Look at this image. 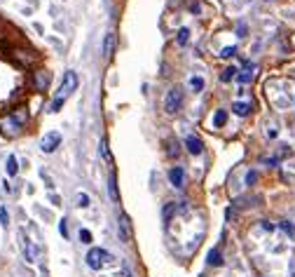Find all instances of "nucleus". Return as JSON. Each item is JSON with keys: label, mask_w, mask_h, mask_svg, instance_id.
<instances>
[{"label": "nucleus", "mask_w": 295, "mask_h": 277, "mask_svg": "<svg viewBox=\"0 0 295 277\" xmlns=\"http://www.w3.org/2000/svg\"><path fill=\"white\" fill-rule=\"evenodd\" d=\"M75 90H77V73L75 71H66L64 80H61V87H59V92L54 94V99H52V103H50V113H59L61 106L66 103V99L71 97Z\"/></svg>", "instance_id": "f257e3e1"}, {"label": "nucleus", "mask_w": 295, "mask_h": 277, "mask_svg": "<svg viewBox=\"0 0 295 277\" xmlns=\"http://www.w3.org/2000/svg\"><path fill=\"white\" fill-rule=\"evenodd\" d=\"M87 265L91 270H103L106 265H115V258L113 254H108L106 249H99V247H91L87 252Z\"/></svg>", "instance_id": "f03ea898"}, {"label": "nucleus", "mask_w": 295, "mask_h": 277, "mask_svg": "<svg viewBox=\"0 0 295 277\" xmlns=\"http://www.w3.org/2000/svg\"><path fill=\"white\" fill-rule=\"evenodd\" d=\"M183 106V90L180 87H171L167 92V97H164V110H167L169 115H176Z\"/></svg>", "instance_id": "7ed1b4c3"}, {"label": "nucleus", "mask_w": 295, "mask_h": 277, "mask_svg": "<svg viewBox=\"0 0 295 277\" xmlns=\"http://www.w3.org/2000/svg\"><path fill=\"white\" fill-rule=\"evenodd\" d=\"M59 146H61V134H59V132H47V134L40 139V150H42V153H54Z\"/></svg>", "instance_id": "20e7f679"}, {"label": "nucleus", "mask_w": 295, "mask_h": 277, "mask_svg": "<svg viewBox=\"0 0 295 277\" xmlns=\"http://www.w3.org/2000/svg\"><path fill=\"white\" fill-rule=\"evenodd\" d=\"M19 238H21V249H24L26 261H28V263H35V258H38V247L28 242V238L24 235V230L19 232Z\"/></svg>", "instance_id": "39448f33"}, {"label": "nucleus", "mask_w": 295, "mask_h": 277, "mask_svg": "<svg viewBox=\"0 0 295 277\" xmlns=\"http://www.w3.org/2000/svg\"><path fill=\"white\" fill-rule=\"evenodd\" d=\"M33 85H35V90L45 92L50 87V73L47 71H33Z\"/></svg>", "instance_id": "423d86ee"}, {"label": "nucleus", "mask_w": 295, "mask_h": 277, "mask_svg": "<svg viewBox=\"0 0 295 277\" xmlns=\"http://www.w3.org/2000/svg\"><path fill=\"white\" fill-rule=\"evenodd\" d=\"M185 150L190 155H202V150H204V143L199 141L197 136H185Z\"/></svg>", "instance_id": "0eeeda50"}, {"label": "nucleus", "mask_w": 295, "mask_h": 277, "mask_svg": "<svg viewBox=\"0 0 295 277\" xmlns=\"http://www.w3.org/2000/svg\"><path fill=\"white\" fill-rule=\"evenodd\" d=\"M117 226H120V238H122V242H129V238H131V226H129V216H127V214H120Z\"/></svg>", "instance_id": "6e6552de"}, {"label": "nucleus", "mask_w": 295, "mask_h": 277, "mask_svg": "<svg viewBox=\"0 0 295 277\" xmlns=\"http://www.w3.org/2000/svg\"><path fill=\"white\" fill-rule=\"evenodd\" d=\"M169 179H171V183L176 188H183V186H185V169H183V167H171Z\"/></svg>", "instance_id": "1a4fd4ad"}, {"label": "nucleus", "mask_w": 295, "mask_h": 277, "mask_svg": "<svg viewBox=\"0 0 295 277\" xmlns=\"http://www.w3.org/2000/svg\"><path fill=\"white\" fill-rule=\"evenodd\" d=\"M10 120H12L17 127H21V125L28 123V110L24 108V106H19L17 110H12V115H10Z\"/></svg>", "instance_id": "9d476101"}, {"label": "nucleus", "mask_w": 295, "mask_h": 277, "mask_svg": "<svg viewBox=\"0 0 295 277\" xmlns=\"http://www.w3.org/2000/svg\"><path fill=\"white\" fill-rule=\"evenodd\" d=\"M113 52H115V33H108L106 40H103V57L110 59L113 57Z\"/></svg>", "instance_id": "9b49d317"}, {"label": "nucleus", "mask_w": 295, "mask_h": 277, "mask_svg": "<svg viewBox=\"0 0 295 277\" xmlns=\"http://www.w3.org/2000/svg\"><path fill=\"white\" fill-rule=\"evenodd\" d=\"M251 108H253V106H251L249 101H234L232 103V110H234L237 115H241V117L251 115Z\"/></svg>", "instance_id": "f8f14e48"}, {"label": "nucleus", "mask_w": 295, "mask_h": 277, "mask_svg": "<svg viewBox=\"0 0 295 277\" xmlns=\"http://www.w3.org/2000/svg\"><path fill=\"white\" fill-rule=\"evenodd\" d=\"M206 263L213 265V268L223 265V254H220V249H211V252L206 254Z\"/></svg>", "instance_id": "ddd939ff"}, {"label": "nucleus", "mask_w": 295, "mask_h": 277, "mask_svg": "<svg viewBox=\"0 0 295 277\" xmlns=\"http://www.w3.org/2000/svg\"><path fill=\"white\" fill-rule=\"evenodd\" d=\"M5 169H7V176H17V172H19V162H17V155H10V157H7Z\"/></svg>", "instance_id": "4468645a"}, {"label": "nucleus", "mask_w": 295, "mask_h": 277, "mask_svg": "<svg viewBox=\"0 0 295 277\" xmlns=\"http://www.w3.org/2000/svg\"><path fill=\"white\" fill-rule=\"evenodd\" d=\"M108 193H110V197H113V202H120V193H117V179H115V174H110V179H108Z\"/></svg>", "instance_id": "2eb2a0df"}, {"label": "nucleus", "mask_w": 295, "mask_h": 277, "mask_svg": "<svg viewBox=\"0 0 295 277\" xmlns=\"http://www.w3.org/2000/svg\"><path fill=\"white\" fill-rule=\"evenodd\" d=\"M0 127H3V132H5V134H10V136L19 134V127H17V125H14L10 117H7V120H3V123H0Z\"/></svg>", "instance_id": "dca6fc26"}, {"label": "nucleus", "mask_w": 295, "mask_h": 277, "mask_svg": "<svg viewBox=\"0 0 295 277\" xmlns=\"http://www.w3.org/2000/svg\"><path fill=\"white\" fill-rule=\"evenodd\" d=\"M237 80H239V83H251V80H253V66H246V71L244 73H237Z\"/></svg>", "instance_id": "f3484780"}, {"label": "nucleus", "mask_w": 295, "mask_h": 277, "mask_svg": "<svg viewBox=\"0 0 295 277\" xmlns=\"http://www.w3.org/2000/svg\"><path fill=\"white\" fill-rule=\"evenodd\" d=\"M225 123H227V113H225L223 108L216 110V115H213V127H223Z\"/></svg>", "instance_id": "a211bd4d"}, {"label": "nucleus", "mask_w": 295, "mask_h": 277, "mask_svg": "<svg viewBox=\"0 0 295 277\" xmlns=\"http://www.w3.org/2000/svg\"><path fill=\"white\" fill-rule=\"evenodd\" d=\"M232 77H237V68H234V66H227V68L220 73V80H223V83H230Z\"/></svg>", "instance_id": "6ab92c4d"}, {"label": "nucleus", "mask_w": 295, "mask_h": 277, "mask_svg": "<svg viewBox=\"0 0 295 277\" xmlns=\"http://www.w3.org/2000/svg\"><path fill=\"white\" fill-rule=\"evenodd\" d=\"M279 228H281V230L286 232V235H290V238L295 235V226L290 223V221H279Z\"/></svg>", "instance_id": "aec40b11"}, {"label": "nucleus", "mask_w": 295, "mask_h": 277, "mask_svg": "<svg viewBox=\"0 0 295 277\" xmlns=\"http://www.w3.org/2000/svg\"><path fill=\"white\" fill-rule=\"evenodd\" d=\"M190 87H192V92H202L204 90V80L202 77H190Z\"/></svg>", "instance_id": "412c9836"}, {"label": "nucleus", "mask_w": 295, "mask_h": 277, "mask_svg": "<svg viewBox=\"0 0 295 277\" xmlns=\"http://www.w3.org/2000/svg\"><path fill=\"white\" fill-rule=\"evenodd\" d=\"M178 45H187V40H190V31H187V28H180L178 31Z\"/></svg>", "instance_id": "4be33fe9"}, {"label": "nucleus", "mask_w": 295, "mask_h": 277, "mask_svg": "<svg viewBox=\"0 0 295 277\" xmlns=\"http://www.w3.org/2000/svg\"><path fill=\"white\" fill-rule=\"evenodd\" d=\"M0 226H3V228L10 226V214H7L5 207H0Z\"/></svg>", "instance_id": "5701e85b"}, {"label": "nucleus", "mask_w": 295, "mask_h": 277, "mask_svg": "<svg viewBox=\"0 0 295 277\" xmlns=\"http://www.w3.org/2000/svg\"><path fill=\"white\" fill-rule=\"evenodd\" d=\"M173 212H176V205H173V202H169L167 207H164V221H171V216H173Z\"/></svg>", "instance_id": "b1692460"}, {"label": "nucleus", "mask_w": 295, "mask_h": 277, "mask_svg": "<svg viewBox=\"0 0 295 277\" xmlns=\"http://www.w3.org/2000/svg\"><path fill=\"white\" fill-rule=\"evenodd\" d=\"M218 54H220L223 59H232L234 54H237V47H225V50H220Z\"/></svg>", "instance_id": "393cba45"}, {"label": "nucleus", "mask_w": 295, "mask_h": 277, "mask_svg": "<svg viewBox=\"0 0 295 277\" xmlns=\"http://www.w3.org/2000/svg\"><path fill=\"white\" fill-rule=\"evenodd\" d=\"M80 242H84V245H91V232L87 230V228H82V230H80Z\"/></svg>", "instance_id": "a878e982"}, {"label": "nucleus", "mask_w": 295, "mask_h": 277, "mask_svg": "<svg viewBox=\"0 0 295 277\" xmlns=\"http://www.w3.org/2000/svg\"><path fill=\"white\" fill-rule=\"evenodd\" d=\"M77 207H89V197H87V195L84 193H77Z\"/></svg>", "instance_id": "bb28decb"}, {"label": "nucleus", "mask_w": 295, "mask_h": 277, "mask_svg": "<svg viewBox=\"0 0 295 277\" xmlns=\"http://www.w3.org/2000/svg\"><path fill=\"white\" fill-rule=\"evenodd\" d=\"M101 155H103V157H106V160H108V162H110V153H108V143H106V141H101Z\"/></svg>", "instance_id": "cd10ccee"}, {"label": "nucleus", "mask_w": 295, "mask_h": 277, "mask_svg": "<svg viewBox=\"0 0 295 277\" xmlns=\"http://www.w3.org/2000/svg\"><path fill=\"white\" fill-rule=\"evenodd\" d=\"M256 181H258V172H249V176H246V183L251 186V183H256Z\"/></svg>", "instance_id": "c85d7f7f"}, {"label": "nucleus", "mask_w": 295, "mask_h": 277, "mask_svg": "<svg viewBox=\"0 0 295 277\" xmlns=\"http://www.w3.org/2000/svg\"><path fill=\"white\" fill-rule=\"evenodd\" d=\"M237 31H239V33H237V35H241V38H244V35H246V26H244V24H241V26H239V28H237Z\"/></svg>", "instance_id": "c756f323"}]
</instances>
